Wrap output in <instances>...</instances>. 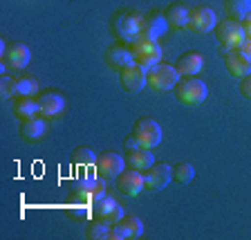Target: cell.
I'll list each match as a JSON object with an SVG mask.
<instances>
[{
	"label": "cell",
	"instance_id": "6da1fadb",
	"mask_svg": "<svg viewBox=\"0 0 251 240\" xmlns=\"http://www.w3.org/2000/svg\"><path fill=\"white\" fill-rule=\"evenodd\" d=\"M182 74L177 72L175 65H168V63H157L152 68H148V88L155 90V92H168L175 85L179 83Z\"/></svg>",
	"mask_w": 251,
	"mask_h": 240
},
{
	"label": "cell",
	"instance_id": "7a4b0ae2",
	"mask_svg": "<svg viewBox=\"0 0 251 240\" xmlns=\"http://www.w3.org/2000/svg\"><path fill=\"white\" fill-rule=\"evenodd\" d=\"M144 23H146V16L137 14V11H121L115 18V31L121 41L135 43L137 38L144 34Z\"/></svg>",
	"mask_w": 251,
	"mask_h": 240
},
{
	"label": "cell",
	"instance_id": "3957f363",
	"mask_svg": "<svg viewBox=\"0 0 251 240\" xmlns=\"http://www.w3.org/2000/svg\"><path fill=\"white\" fill-rule=\"evenodd\" d=\"M175 88H177L175 90V92H177V99L182 101V104H188V106H198V104H202V101H206V97H209L206 83L198 77L179 79V83L175 85Z\"/></svg>",
	"mask_w": 251,
	"mask_h": 240
},
{
	"label": "cell",
	"instance_id": "277c9868",
	"mask_svg": "<svg viewBox=\"0 0 251 240\" xmlns=\"http://www.w3.org/2000/svg\"><path fill=\"white\" fill-rule=\"evenodd\" d=\"M132 45V54H135V61L139 63V65H144V68H152V65H157V63H162V45H159V41H155V38H146V36H139L135 43H130Z\"/></svg>",
	"mask_w": 251,
	"mask_h": 240
},
{
	"label": "cell",
	"instance_id": "5b68a950",
	"mask_svg": "<svg viewBox=\"0 0 251 240\" xmlns=\"http://www.w3.org/2000/svg\"><path fill=\"white\" fill-rule=\"evenodd\" d=\"M74 193L83 200H99L105 195V180L103 175H97V173H81L76 180H74Z\"/></svg>",
	"mask_w": 251,
	"mask_h": 240
},
{
	"label": "cell",
	"instance_id": "8992f818",
	"mask_svg": "<svg viewBox=\"0 0 251 240\" xmlns=\"http://www.w3.org/2000/svg\"><path fill=\"white\" fill-rule=\"evenodd\" d=\"M132 137L137 139V144L144 148H155L157 144H162V126L157 124L151 117H141V119L135 121L132 126Z\"/></svg>",
	"mask_w": 251,
	"mask_h": 240
},
{
	"label": "cell",
	"instance_id": "52a82bcc",
	"mask_svg": "<svg viewBox=\"0 0 251 240\" xmlns=\"http://www.w3.org/2000/svg\"><path fill=\"white\" fill-rule=\"evenodd\" d=\"M245 38L247 34H245V27H242V21L225 18V21L218 23V43L225 50H238Z\"/></svg>",
	"mask_w": 251,
	"mask_h": 240
},
{
	"label": "cell",
	"instance_id": "ba28073f",
	"mask_svg": "<svg viewBox=\"0 0 251 240\" xmlns=\"http://www.w3.org/2000/svg\"><path fill=\"white\" fill-rule=\"evenodd\" d=\"M119 81L126 92L137 94L148 85V70L144 68V65H139V63H132L128 68L119 70Z\"/></svg>",
	"mask_w": 251,
	"mask_h": 240
},
{
	"label": "cell",
	"instance_id": "9c48e42d",
	"mask_svg": "<svg viewBox=\"0 0 251 240\" xmlns=\"http://www.w3.org/2000/svg\"><path fill=\"white\" fill-rule=\"evenodd\" d=\"M173 180V166L159 162L152 164L148 171H144V187L148 191H162V188L168 187V182Z\"/></svg>",
	"mask_w": 251,
	"mask_h": 240
},
{
	"label": "cell",
	"instance_id": "30bf717a",
	"mask_svg": "<svg viewBox=\"0 0 251 240\" xmlns=\"http://www.w3.org/2000/svg\"><path fill=\"white\" fill-rule=\"evenodd\" d=\"M144 234V222L135 213H124V218L115 222V229L110 240H126V238H139Z\"/></svg>",
	"mask_w": 251,
	"mask_h": 240
},
{
	"label": "cell",
	"instance_id": "8fae6325",
	"mask_svg": "<svg viewBox=\"0 0 251 240\" xmlns=\"http://www.w3.org/2000/svg\"><path fill=\"white\" fill-rule=\"evenodd\" d=\"M97 171L103 178H119L121 173L126 171V157H121L115 151H103L97 160Z\"/></svg>",
	"mask_w": 251,
	"mask_h": 240
},
{
	"label": "cell",
	"instance_id": "7c38bea8",
	"mask_svg": "<svg viewBox=\"0 0 251 240\" xmlns=\"http://www.w3.org/2000/svg\"><path fill=\"white\" fill-rule=\"evenodd\" d=\"M215 25H218V18H215V11L211 7H195V9H191L188 27L195 34H209V31L215 29Z\"/></svg>",
	"mask_w": 251,
	"mask_h": 240
},
{
	"label": "cell",
	"instance_id": "4fadbf2b",
	"mask_svg": "<svg viewBox=\"0 0 251 240\" xmlns=\"http://www.w3.org/2000/svg\"><path fill=\"white\" fill-rule=\"evenodd\" d=\"M92 213L97 215V218H105V220H110V222H117V220L124 218L126 211L115 198L103 195V198H99V200H94L92 202Z\"/></svg>",
	"mask_w": 251,
	"mask_h": 240
},
{
	"label": "cell",
	"instance_id": "5bb4252c",
	"mask_svg": "<svg viewBox=\"0 0 251 240\" xmlns=\"http://www.w3.org/2000/svg\"><path fill=\"white\" fill-rule=\"evenodd\" d=\"M117 188L124 195H139L144 188V173L137 168H128L117 178Z\"/></svg>",
	"mask_w": 251,
	"mask_h": 240
},
{
	"label": "cell",
	"instance_id": "9a60e30c",
	"mask_svg": "<svg viewBox=\"0 0 251 240\" xmlns=\"http://www.w3.org/2000/svg\"><path fill=\"white\" fill-rule=\"evenodd\" d=\"M225 65L233 77L242 79L251 72V58H247L240 50H226L225 54Z\"/></svg>",
	"mask_w": 251,
	"mask_h": 240
},
{
	"label": "cell",
	"instance_id": "2e32d148",
	"mask_svg": "<svg viewBox=\"0 0 251 240\" xmlns=\"http://www.w3.org/2000/svg\"><path fill=\"white\" fill-rule=\"evenodd\" d=\"M175 68H177V72L182 74V77H198L204 70V56L200 52H195V50L193 52H186L177 58Z\"/></svg>",
	"mask_w": 251,
	"mask_h": 240
},
{
	"label": "cell",
	"instance_id": "e0dca14e",
	"mask_svg": "<svg viewBox=\"0 0 251 240\" xmlns=\"http://www.w3.org/2000/svg\"><path fill=\"white\" fill-rule=\"evenodd\" d=\"M5 58L11 70H23V68H27V63H29V58H31V52L25 43H9L5 50Z\"/></svg>",
	"mask_w": 251,
	"mask_h": 240
},
{
	"label": "cell",
	"instance_id": "ac0fdd59",
	"mask_svg": "<svg viewBox=\"0 0 251 240\" xmlns=\"http://www.w3.org/2000/svg\"><path fill=\"white\" fill-rule=\"evenodd\" d=\"M108 63L110 65H115V68H128V65H132L135 61V54H132V45L128 43H115V45H110L108 50Z\"/></svg>",
	"mask_w": 251,
	"mask_h": 240
},
{
	"label": "cell",
	"instance_id": "d6986e66",
	"mask_svg": "<svg viewBox=\"0 0 251 240\" xmlns=\"http://www.w3.org/2000/svg\"><path fill=\"white\" fill-rule=\"evenodd\" d=\"M38 108L43 117H58L65 110V99L58 92H43L38 97Z\"/></svg>",
	"mask_w": 251,
	"mask_h": 240
},
{
	"label": "cell",
	"instance_id": "ffe728a7",
	"mask_svg": "<svg viewBox=\"0 0 251 240\" xmlns=\"http://www.w3.org/2000/svg\"><path fill=\"white\" fill-rule=\"evenodd\" d=\"M126 162H128V166L130 168H137V171H148V168L152 166V164L157 162L155 155H152V148H128V157H126Z\"/></svg>",
	"mask_w": 251,
	"mask_h": 240
},
{
	"label": "cell",
	"instance_id": "44dd1931",
	"mask_svg": "<svg viewBox=\"0 0 251 240\" xmlns=\"http://www.w3.org/2000/svg\"><path fill=\"white\" fill-rule=\"evenodd\" d=\"M166 29H168V18H166V14H151V16L146 18V23H144V34H141V36L159 41V38L166 34Z\"/></svg>",
	"mask_w": 251,
	"mask_h": 240
},
{
	"label": "cell",
	"instance_id": "7402d4cb",
	"mask_svg": "<svg viewBox=\"0 0 251 240\" xmlns=\"http://www.w3.org/2000/svg\"><path fill=\"white\" fill-rule=\"evenodd\" d=\"M166 18L168 25H173L175 29H184V27H188V21H191V9L182 2H175L166 9Z\"/></svg>",
	"mask_w": 251,
	"mask_h": 240
},
{
	"label": "cell",
	"instance_id": "603a6c76",
	"mask_svg": "<svg viewBox=\"0 0 251 240\" xmlns=\"http://www.w3.org/2000/svg\"><path fill=\"white\" fill-rule=\"evenodd\" d=\"M14 115L18 119H31V117L41 115V108H38V101L34 97H21V99L14 101Z\"/></svg>",
	"mask_w": 251,
	"mask_h": 240
},
{
	"label": "cell",
	"instance_id": "cb8c5ba5",
	"mask_svg": "<svg viewBox=\"0 0 251 240\" xmlns=\"http://www.w3.org/2000/svg\"><path fill=\"white\" fill-rule=\"evenodd\" d=\"M112 229H115V222H110L105 218H94L88 225V238L92 240H110L112 236Z\"/></svg>",
	"mask_w": 251,
	"mask_h": 240
},
{
	"label": "cell",
	"instance_id": "d4e9b609",
	"mask_svg": "<svg viewBox=\"0 0 251 240\" xmlns=\"http://www.w3.org/2000/svg\"><path fill=\"white\" fill-rule=\"evenodd\" d=\"M47 131V124L43 117H31V119H25L21 126V133L23 137H27V139H41L43 135H45Z\"/></svg>",
	"mask_w": 251,
	"mask_h": 240
},
{
	"label": "cell",
	"instance_id": "484cf974",
	"mask_svg": "<svg viewBox=\"0 0 251 240\" xmlns=\"http://www.w3.org/2000/svg\"><path fill=\"white\" fill-rule=\"evenodd\" d=\"M97 160H99V155H94V151L88 146H78L72 151V164L78 168L97 166Z\"/></svg>",
	"mask_w": 251,
	"mask_h": 240
},
{
	"label": "cell",
	"instance_id": "4316f807",
	"mask_svg": "<svg viewBox=\"0 0 251 240\" xmlns=\"http://www.w3.org/2000/svg\"><path fill=\"white\" fill-rule=\"evenodd\" d=\"M226 14L235 21H245L247 16L251 14V0H225Z\"/></svg>",
	"mask_w": 251,
	"mask_h": 240
},
{
	"label": "cell",
	"instance_id": "83f0119b",
	"mask_svg": "<svg viewBox=\"0 0 251 240\" xmlns=\"http://www.w3.org/2000/svg\"><path fill=\"white\" fill-rule=\"evenodd\" d=\"M195 178V168L191 162H177L173 166V180L179 184H188Z\"/></svg>",
	"mask_w": 251,
	"mask_h": 240
},
{
	"label": "cell",
	"instance_id": "f1b7e54d",
	"mask_svg": "<svg viewBox=\"0 0 251 240\" xmlns=\"http://www.w3.org/2000/svg\"><path fill=\"white\" fill-rule=\"evenodd\" d=\"M16 85H18V97H34L38 94V81L29 74H23V77L16 79Z\"/></svg>",
	"mask_w": 251,
	"mask_h": 240
},
{
	"label": "cell",
	"instance_id": "f546056e",
	"mask_svg": "<svg viewBox=\"0 0 251 240\" xmlns=\"http://www.w3.org/2000/svg\"><path fill=\"white\" fill-rule=\"evenodd\" d=\"M18 94V85H16L14 77H2L0 79V97L2 99H11Z\"/></svg>",
	"mask_w": 251,
	"mask_h": 240
},
{
	"label": "cell",
	"instance_id": "4dcf8cb0",
	"mask_svg": "<svg viewBox=\"0 0 251 240\" xmlns=\"http://www.w3.org/2000/svg\"><path fill=\"white\" fill-rule=\"evenodd\" d=\"M240 92L245 94L247 99H251V72L240 79Z\"/></svg>",
	"mask_w": 251,
	"mask_h": 240
},
{
	"label": "cell",
	"instance_id": "1f68e13d",
	"mask_svg": "<svg viewBox=\"0 0 251 240\" xmlns=\"http://www.w3.org/2000/svg\"><path fill=\"white\" fill-rule=\"evenodd\" d=\"M238 50H240V52H242V54H245V56H247V58H251V38H249V36H247V38H245V41H242V45H240V47H238Z\"/></svg>",
	"mask_w": 251,
	"mask_h": 240
},
{
	"label": "cell",
	"instance_id": "d6a6232c",
	"mask_svg": "<svg viewBox=\"0 0 251 240\" xmlns=\"http://www.w3.org/2000/svg\"><path fill=\"white\" fill-rule=\"evenodd\" d=\"M242 27H245V34H247V36L251 38V14L247 16L245 21H242Z\"/></svg>",
	"mask_w": 251,
	"mask_h": 240
},
{
	"label": "cell",
	"instance_id": "836d02e7",
	"mask_svg": "<svg viewBox=\"0 0 251 240\" xmlns=\"http://www.w3.org/2000/svg\"><path fill=\"white\" fill-rule=\"evenodd\" d=\"M126 148H139V144H137V139L135 137H126Z\"/></svg>",
	"mask_w": 251,
	"mask_h": 240
}]
</instances>
